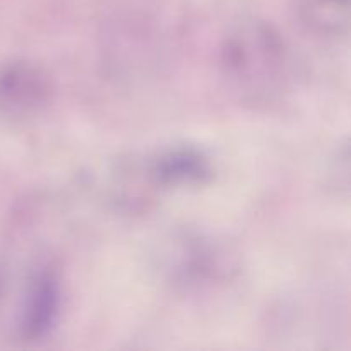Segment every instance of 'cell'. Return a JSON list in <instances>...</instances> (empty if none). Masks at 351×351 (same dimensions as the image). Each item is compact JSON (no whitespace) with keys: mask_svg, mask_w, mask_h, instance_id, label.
Returning <instances> with one entry per match:
<instances>
[{"mask_svg":"<svg viewBox=\"0 0 351 351\" xmlns=\"http://www.w3.org/2000/svg\"><path fill=\"white\" fill-rule=\"evenodd\" d=\"M50 77L36 65L12 62L0 69V115H33L50 103Z\"/></svg>","mask_w":351,"mask_h":351,"instance_id":"cell-1","label":"cell"},{"mask_svg":"<svg viewBox=\"0 0 351 351\" xmlns=\"http://www.w3.org/2000/svg\"><path fill=\"white\" fill-rule=\"evenodd\" d=\"M62 314V285L50 269L38 271L29 281L19 315L21 336L29 341L47 338Z\"/></svg>","mask_w":351,"mask_h":351,"instance_id":"cell-2","label":"cell"},{"mask_svg":"<svg viewBox=\"0 0 351 351\" xmlns=\"http://www.w3.org/2000/svg\"><path fill=\"white\" fill-rule=\"evenodd\" d=\"M151 175L161 185L191 187L206 184L213 177V165L204 151L192 146H177L154 158Z\"/></svg>","mask_w":351,"mask_h":351,"instance_id":"cell-3","label":"cell"}]
</instances>
